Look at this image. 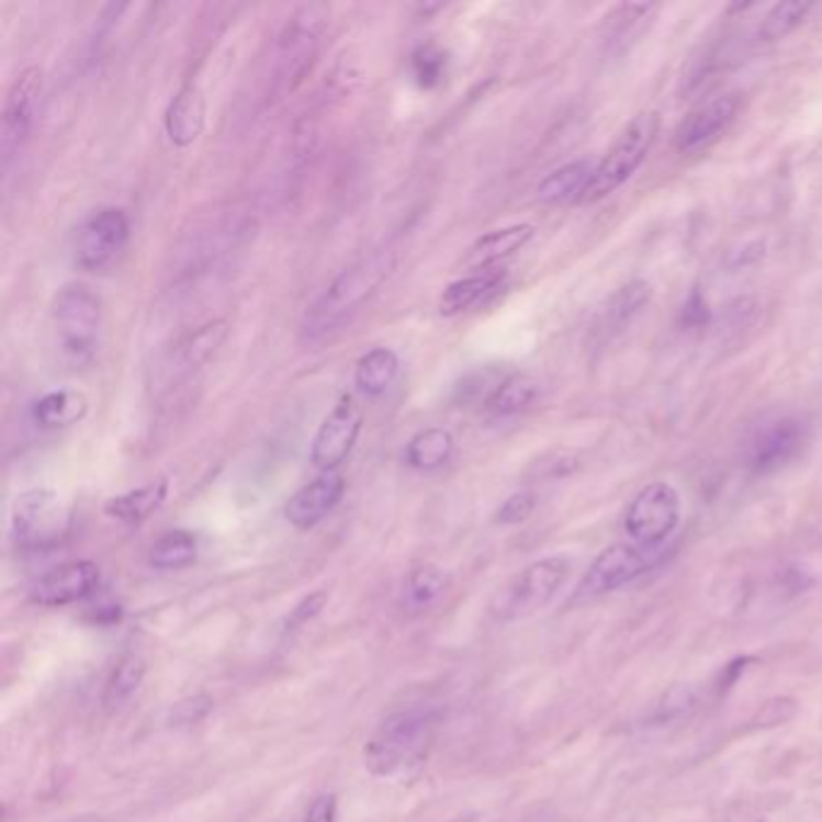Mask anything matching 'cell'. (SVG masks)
I'll list each match as a JSON object with an SVG mask.
<instances>
[{
  "instance_id": "1",
  "label": "cell",
  "mask_w": 822,
  "mask_h": 822,
  "mask_svg": "<svg viewBox=\"0 0 822 822\" xmlns=\"http://www.w3.org/2000/svg\"><path fill=\"white\" fill-rule=\"evenodd\" d=\"M437 714L427 707H408L386 717L364 745V765L374 777L398 779L423 767L432 751Z\"/></svg>"
},
{
  "instance_id": "2",
  "label": "cell",
  "mask_w": 822,
  "mask_h": 822,
  "mask_svg": "<svg viewBox=\"0 0 822 822\" xmlns=\"http://www.w3.org/2000/svg\"><path fill=\"white\" fill-rule=\"evenodd\" d=\"M396 263V254L391 249L374 251L364 259L348 266L330 285L324 290L312 309L304 316L302 334L306 340H322L350 322L352 314L362 309V304L382 288Z\"/></svg>"
},
{
  "instance_id": "3",
  "label": "cell",
  "mask_w": 822,
  "mask_h": 822,
  "mask_svg": "<svg viewBox=\"0 0 822 822\" xmlns=\"http://www.w3.org/2000/svg\"><path fill=\"white\" fill-rule=\"evenodd\" d=\"M328 27L326 5H302L282 27L273 52V100L292 94L309 76Z\"/></svg>"
},
{
  "instance_id": "4",
  "label": "cell",
  "mask_w": 822,
  "mask_h": 822,
  "mask_svg": "<svg viewBox=\"0 0 822 822\" xmlns=\"http://www.w3.org/2000/svg\"><path fill=\"white\" fill-rule=\"evenodd\" d=\"M572 572V560L564 555H552L536 560L514 574L489 600V612L497 622H517L541 612L560 588L567 584Z\"/></svg>"
},
{
  "instance_id": "5",
  "label": "cell",
  "mask_w": 822,
  "mask_h": 822,
  "mask_svg": "<svg viewBox=\"0 0 822 822\" xmlns=\"http://www.w3.org/2000/svg\"><path fill=\"white\" fill-rule=\"evenodd\" d=\"M658 128L661 116L656 112L637 114L628 128L620 133V138L612 143L608 155L594 167V174L576 203L588 205L604 201L612 191H618L624 181L632 179L634 171L644 165L646 155L652 153Z\"/></svg>"
},
{
  "instance_id": "6",
  "label": "cell",
  "mask_w": 822,
  "mask_h": 822,
  "mask_svg": "<svg viewBox=\"0 0 822 822\" xmlns=\"http://www.w3.org/2000/svg\"><path fill=\"white\" fill-rule=\"evenodd\" d=\"M54 326L66 358L78 364L90 362L102 328L100 297L82 282H68L54 300Z\"/></svg>"
},
{
  "instance_id": "7",
  "label": "cell",
  "mask_w": 822,
  "mask_h": 822,
  "mask_svg": "<svg viewBox=\"0 0 822 822\" xmlns=\"http://www.w3.org/2000/svg\"><path fill=\"white\" fill-rule=\"evenodd\" d=\"M683 517V502L671 483L654 481L632 497L622 529L630 543L646 550H664Z\"/></svg>"
},
{
  "instance_id": "8",
  "label": "cell",
  "mask_w": 822,
  "mask_h": 822,
  "mask_svg": "<svg viewBox=\"0 0 822 822\" xmlns=\"http://www.w3.org/2000/svg\"><path fill=\"white\" fill-rule=\"evenodd\" d=\"M664 550H646L634 543H612L600 550L596 560L588 564L582 582L576 584L572 594V604L582 606L598 596L618 592L624 584H632L642 574L652 572L656 564L664 560Z\"/></svg>"
},
{
  "instance_id": "9",
  "label": "cell",
  "mask_w": 822,
  "mask_h": 822,
  "mask_svg": "<svg viewBox=\"0 0 822 822\" xmlns=\"http://www.w3.org/2000/svg\"><path fill=\"white\" fill-rule=\"evenodd\" d=\"M70 511L52 487H30L12 502L10 529L22 550H46L66 536Z\"/></svg>"
},
{
  "instance_id": "10",
  "label": "cell",
  "mask_w": 822,
  "mask_h": 822,
  "mask_svg": "<svg viewBox=\"0 0 822 822\" xmlns=\"http://www.w3.org/2000/svg\"><path fill=\"white\" fill-rule=\"evenodd\" d=\"M808 427L799 417H779L759 425L743 444V465L755 475H769L787 469L803 453Z\"/></svg>"
},
{
  "instance_id": "11",
  "label": "cell",
  "mask_w": 822,
  "mask_h": 822,
  "mask_svg": "<svg viewBox=\"0 0 822 822\" xmlns=\"http://www.w3.org/2000/svg\"><path fill=\"white\" fill-rule=\"evenodd\" d=\"M128 237L131 219L124 207H100L76 232V263L85 271H100L124 251Z\"/></svg>"
},
{
  "instance_id": "12",
  "label": "cell",
  "mask_w": 822,
  "mask_h": 822,
  "mask_svg": "<svg viewBox=\"0 0 822 822\" xmlns=\"http://www.w3.org/2000/svg\"><path fill=\"white\" fill-rule=\"evenodd\" d=\"M42 88L44 70L40 66H27L10 85L3 109V133H0V155H3L5 169H10L30 140Z\"/></svg>"
},
{
  "instance_id": "13",
  "label": "cell",
  "mask_w": 822,
  "mask_h": 822,
  "mask_svg": "<svg viewBox=\"0 0 822 822\" xmlns=\"http://www.w3.org/2000/svg\"><path fill=\"white\" fill-rule=\"evenodd\" d=\"M364 415L350 394L340 396L336 408L330 410L312 441L309 459L318 471L334 473L340 463H346L358 444Z\"/></svg>"
},
{
  "instance_id": "14",
  "label": "cell",
  "mask_w": 822,
  "mask_h": 822,
  "mask_svg": "<svg viewBox=\"0 0 822 822\" xmlns=\"http://www.w3.org/2000/svg\"><path fill=\"white\" fill-rule=\"evenodd\" d=\"M739 109H741L739 94H719L714 97V100L695 106L692 112L680 121V126L676 128V136H673L676 150L683 155H695V153L707 150V147L731 126V121L735 119V114H739Z\"/></svg>"
},
{
  "instance_id": "15",
  "label": "cell",
  "mask_w": 822,
  "mask_h": 822,
  "mask_svg": "<svg viewBox=\"0 0 822 822\" xmlns=\"http://www.w3.org/2000/svg\"><path fill=\"white\" fill-rule=\"evenodd\" d=\"M102 582V572L90 560H76L58 564L52 572L40 576V582L32 588V600L40 606L60 608L78 604L97 592Z\"/></svg>"
},
{
  "instance_id": "16",
  "label": "cell",
  "mask_w": 822,
  "mask_h": 822,
  "mask_svg": "<svg viewBox=\"0 0 822 822\" xmlns=\"http://www.w3.org/2000/svg\"><path fill=\"white\" fill-rule=\"evenodd\" d=\"M342 495H346V477L336 471L322 473L288 499L285 519L294 529H314L318 521H324L340 505Z\"/></svg>"
},
{
  "instance_id": "17",
  "label": "cell",
  "mask_w": 822,
  "mask_h": 822,
  "mask_svg": "<svg viewBox=\"0 0 822 822\" xmlns=\"http://www.w3.org/2000/svg\"><path fill=\"white\" fill-rule=\"evenodd\" d=\"M205 128V97L193 82L171 97L165 112V133L171 145L189 147L201 138Z\"/></svg>"
},
{
  "instance_id": "18",
  "label": "cell",
  "mask_w": 822,
  "mask_h": 822,
  "mask_svg": "<svg viewBox=\"0 0 822 822\" xmlns=\"http://www.w3.org/2000/svg\"><path fill=\"white\" fill-rule=\"evenodd\" d=\"M533 237H536V227L529 223H519V225L487 232V235H483L469 249L465 266L475 268V271H489V268L497 266L499 261H505L509 259V256L521 251Z\"/></svg>"
},
{
  "instance_id": "19",
  "label": "cell",
  "mask_w": 822,
  "mask_h": 822,
  "mask_svg": "<svg viewBox=\"0 0 822 822\" xmlns=\"http://www.w3.org/2000/svg\"><path fill=\"white\" fill-rule=\"evenodd\" d=\"M505 280H507V273L493 268V271H483V273L449 282L439 297V314L457 316V314L473 309V306L487 302L497 290H502Z\"/></svg>"
},
{
  "instance_id": "20",
  "label": "cell",
  "mask_w": 822,
  "mask_h": 822,
  "mask_svg": "<svg viewBox=\"0 0 822 822\" xmlns=\"http://www.w3.org/2000/svg\"><path fill=\"white\" fill-rule=\"evenodd\" d=\"M656 12L652 3H622L612 8L604 27H600V44L606 54H624L637 42V36L644 32V27Z\"/></svg>"
},
{
  "instance_id": "21",
  "label": "cell",
  "mask_w": 822,
  "mask_h": 822,
  "mask_svg": "<svg viewBox=\"0 0 822 822\" xmlns=\"http://www.w3.org/2000/svg\"><path fill=\"white\" fill-rule=\"evenodd\" d=\"M88 398L80 391L72 389H58L48 391L40 401L32 406L34 423L44 429H60L78 425L85 415H88Z\"/></svg>"
},
{
  "instance_id": "22",
  "label": "cell",
  "mask_w": 822,
  "mask_h": 822,
  "mask_svg": "<svg viewBox=\"0 0 822 822\" xmlns=\"http://www.w3.org/2000/svg\"><path fill=\"white\" fill-rule=\"evenodd\" d=\"M652 297H654L652 282H646L642 278L624 282V285L612 292L610 300L606 302L604 328L608 330V334H618V330L628 328L634 318L646 309Z\"/></svg>"
},
{
  "instance_id": "23",
  "label": "cell",
  "mask_w": 822,
  "mask_h": 822,
  "mask_svg": "<svg viewBox=\"0 0 822 822\" xmlns=\"http://www.w3.org/2000/svg\"><path fill=\"white\" fill-rule=\"evenodd\" d=\"M398 372V354L391 348H374L370 352H364L358 364H354V386L370 398L384 396L386 391L394 386Z\"/></svg>"
},
{
  "instance_id": "24",
  "label": "cell",
  "mask_w": 822,
  "mask_h": 822,
  "mask_svg": "<svg viewBox=\"0 0 822 822\" xmlns=\"http://www.w3.org/2000/svg\"><path fill=\"white\" fill-rule=\"evenodd\" d=\"M447 574L441 572L435 564H417L406 576L401 588V608L410 612V616H420V612L432 608L441 594L447 592Z\"/></svg>"
},
{
  "instance_id": "25",
  "label": "cell",
  "mask_w": 822,
  "mask_h": 822,
  "mask_svg": "<svg viewBox=\"0 0 822 822\" xmlns=\"http://www.w3.org/2000/svg\"><path fill=\"white\" fill-rule=\"evenodd\" d=\"M594 174V167L588 159H574V162H567L558 167L555 171L538 183V201L545 205H560L567 201H579L582 191L586 189L588 179Z\"/></svg>"
},
{
  "instance_id": "26",
  "label": "cell",
  "mask_w": 822,
  "mask_h": 822,
  "mask_svg": "<svg viewBox=\"0 0 822 822\" xmlns=\"http://www.w3.org/2000/svg\"><path fill=\"white\" fill-rule=\"evenodd\" d=\"M453 457V437L444 427H427L420 429L406 444L403 459L410 465L413 471H437L441 465H447Z\"/></svg>"
},
{
  "instance_id": "27",
  "label": "cell",
  "mask_w": 822,
  "mask_h": 822,
  "mask_svg": "<svg viewBox=\"0 0 822 822\" xmlns=\"http://www.w3.org/2000/svg\"><path fill=\"white\" fill-rule=\"evenodd\" d=\"M167 481H155L136 489H128V493L116 495L106 502V517H112L121 523H140L150 517L153 511L162 507V502L167 499Z\"/></svg>"
},
{
  "instance_id": "28",
  "label": "cell",
  "mask_w": 822,
  "mask_h": 822,
  "mask_svg": "<svg viewBox=\"0 0 822 822\" xmlns=\"http://www.w3.org/2000/svg\"><path fill=\"white\" fill-rule=\"evenodd\" d=\"M538 394H541V384L536 382L529 374H511L493 389V394L487 396L485 406L495 417H511L519 415L526 408H531Z\"/></svg>"
},
{
  "instance_id": "29",
  "label": "cell",
  "mask_w": 822,
  "mask_h": 822,
  "mask_svg": "<svg viewBox=\"0 0 822 822\" xmlns=\"http://www.w3.org/2000/svg\"><path fill=\"white\" fill-rule=\"evenodd\" d=\"M227 330L229 328L225 318H215V322H207L199 330H193L177 350V372L189 374L211 360L217 348L225 342Z\"/></svg>"
},
{
  "instance_id": "30",
  "label": "cell",
  "mask_w": 822,
  "mask_h": 822,
  "mask_svg": "<svg viewBox=\"0 0 822 822\" xmlns=\"http://www.w3.org/2000/svg\"><path fill=\"white\" fill-rule=\"evenodd\" d=\"M145 661L138 654H126L116 661V666L109 673L102 692V705L106 709L124 707L128 699L138 692V687L145 680Z\"/></svg>"
},
{
  "instance_id": "31",
  "label": "cell",
  "mask_w": 822,
  "mask_h": 822,
  "mask_svg": "<svg viewBox=\"0 0 822 822\" xmlns=\"http://www.w3.org/2000/svg\"><path fill=\"white\" fill-rule=\"evenodd\" d=\"M195 558H199V541H195V536L191 531L177 529L157 538L147 560H150L155 570L174 572L189 567V564L195 562Z\"/></svg>"
},
{
  "instance_id": "32",
  "label": "cell",
  "mask_w": 822,
  "mask_h": 822,
  "mask_svg": "<svg viewBox=\"0 0 822 822\" xmlns=\"http://www.w3.org/2000/svg\"><path fill=\"white\" fill-rule=\"evenodd\" d=\"M449 54L435 42L417 44L410 54V72L420 90H435L447 76Z\"/></svg>"
},
{
  "instance_id": "33",
  "label": "cell",
  "mask_w": 822,
  "mask_h": 822,
  "mask_svg": "<svg viewBox=\"0 0 822 822\" xmlns=\"http://www.w3.org/2000/svg\"><path fill=\"white\" fill-rule=\"evenodd\" d=\"M811 10H813L811 3H799V0H784V3L772 5L763 24H759L757 40L759 42L784 40V36H789L793 30L801 27Z\"/></svg>"
},
{
  "instance_id": "34",
  "label": "cell",
  "mask_w": 822,
  "mask_h": 822,
  "mask_svg": "<svg viewBox=\"0 0 822 822\" xmlns=\"http://www.w3.org/2000/svg\"><path fill=\"white\" fill-rule=\"evenodd\" d=\"M582 465V459L579 453L572 451V449H550V451H543L541 457H538L531 465L529 471H526V475L531 477V481H560V477H567L572 473L579 471Z\"/></svg>"
},
{
  "instance_id": "35",
  "label": "cell",
  "mask_w": 822,
  "mask_h": 822,
  "mask_svg": "<svg viewBox=\"0 0 822 822\" xmlns=\"http://www.w3.org/2000/svg\"><path fill=\"white\" fill-rule=\"evenodd\" d=\"M213 711V699L207 695H191V697H183L179 699V702H174L169 707V714H167V723L169 727H195V723H201L207 714Z\"/></svg>"
},
{
  "instance_id": "36",
  "label": "cell",
  "mask_w": 822,
  "mask_h": 822,
  "mask_svg": "<svg viewBox=\"0 0 822 822\" xmlns=\"http://www.w3.org/2000/svg\"><path fill=\"white\" fill-rule=\"evenodd\" d=\"M538 499L529 489H521V493H514L502 502L497 514H495V523L499 526H519L523 521L531 519V514L536 511Z\"/></svg>"
},
{
  "instance_id": "37",
  "label": "cell",
  "mask_w": 822,
  "mask_h": 822,
  "mask_svg": "<svg viewBox=\"0 0 822 822\" xmlns=\"http://www.w3.org/2000/svg\"><path fill=\"white\" fill-rule=\"evenodd\" d=\"M796 714H799V705H796L793 697H772L763 707H759L753 723H757V727H763V729H775V727H781V723L791 721Z\"/></svg>"
},
{
  "instance_id": "38",
  "label": "cell",
  "mask_w": 822,
  "mask_h": 822,
  "mask_svg": "<svg viewBox=\"0 0 822 822\" xmlns=\"http://www.w3.org/2000/svg\"><path fill=\"white\" fill-rule=\"evenodd\" d=\"M326 600H328V596L324 592H316V594L304 596L300 600V604L290 610V616L285 620V632H294V630L304 628L306 622H312L318 616V612L324 610Z\"/></svg>"
},
{
  "instance_id": "39",
  "label": "cell",
  "mask_w": 822,
  "mask_h": 822,
  "mask_svg": "<svg viewBox=\"0 0 822 822\" xmlns=\"http://www.w3.org/2000/svg\"><path fill=\"white\" fill-rule=\"evenodd\" d=\"M711 322V312L709 304L705 300V294L697 288L690 292V297L685 300L683 309H680V326L683 328H705Z\"/></svg>"
},
{
  "instance_id": "40",
  "label": "cell",
  "mask_w": 822,
  "mask_h": 822,
  "mask_svg": "<svg viewBox=\"0 0 822 822\" xmlns=\"http://www.w3.org/2000/svg\"><path fill=\"white\" fill-rule=\"evenodd\" d=\"M336 818H338L336 793H318L316 799L306 806L302 822H336Z\"/></svg>"
},
{
  "instance_id": "41",
  "label": "cell",
  "mask_w": 822,
  "mask_h": 822,
  "mask_svg": "<svg viewBox=\"0 0 822 822\" xmlns=\"http://www.w3.org/2000/svg\"><path fill=\"white\" fill-rule=\"evenodd\" d=\"M741 251H743V254H735L733 259H731V263H733L735 268L757 263V261L765 256V241H751V244H745V247H743Z\"/></svg>"
}]
</instances>
